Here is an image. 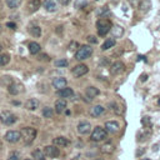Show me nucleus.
I'll return each instance as SVG.
<instances>
[{
	"instance_id": "nucleus-49",
	"label": "nucleus",
	"mask_w": 160,
	"mask_h": 160,
	"mask_svg": "<svg viewBox=\"0 0 160 160\" xmlns=\"http://www.w3.org/2000/svg\"><path fill=\"white\" fill-rule=\"evenodd\" d=\"M96 1H99V0H96Z\"/></svg>"
},
{
	"instance_id": "nucleus-13",
	"label": "nucleus",
	"mask_w": 160,
	"mask_h": 160,
	"mask_svg": "<svg viewBox=\"0 0 160 160\" xmlns=\"http://www.w3.org/2000/svg\"><path fill=\"white\" fill-rule=\"evenodd\" d=\"M52 86L56 89V90H60V89H64L66 88V84H68V80L62 76H58V78H54L52 80Z\"/></svg>"
},
{
	"instance_id": "nucleus-36",
	"label": "nucleus",
	"mask_w": 160,
	"mask_h": 160,
	"mask_svg": "<svg viewBox=\"0 0 160 160\" xmlns=\"http://www.w3.org/2000/svg\"><path fill=\"white\" fill-rule=\"evenodd\" d=\"M38 60H40V61H49V60H50V58H49V55H48V54H40V55H39V58H38Z\"/></svg>"
},
{
	"instance_id": "nucleus-45",
	"label": "nucleus",
	"mask_w": 160,
	"mask_h": 160,
	"mask_svg": "<svg viewBox=\"0 0 160 160\" xmlns=\"http://www.w3.org/2000/svg\"><path fill=\"white\" fill-rule=\"evenodd\" d=\"M95 160H104V159H100V158H98V159H95Z\"/></svg>"
},
{
	"instance_id": "nucleus-28",
	"label": "nucleus",
	"mask_w": 160,
	"mask_h": 160,
	"mask_svg": "<svg viewBox=\"0 0 160 160\" xmlns=\"http://www.w3.org/2000/svg\"><path fill=\"white\" fill-rule=\"evenodd\" d=\"M31 155H32V158H34L35 160H45V154H44V151L40 150V149L34 150V151L31 152Z\"/></svg>"
},
{
	"instance_id": "nucleus-42",
	"label": "nucleus",
	"mask_w": 160,
	"mask_h": 160,
	"mask_svg": "<svg viewBox=\"0 0 160 160\" xmlns=\"http://www.w3.org/2000/svg\"><path fill=\"white\" fill-rule=\"evenodd\" d=\"M12 104H14V105H19L20 102H19V101H12Z\"/></svg>"
},
{
	"instance_id": "nucleus-33",
	"label": "nucleus",
	"mask_w": 160,
	"mask_h": 160,
	"mask_svg": "<svg viewBox=\"0 0 160 160\" xmlns=\"http://www.w3.org/2000/svg\"><path fill=\"white\" fill-rule=\"evenodd\" d=\"M55 66H56V68H66V66H68V60H66V59L55 60Z\"/></svg>"
},
{
	"instance_id": "nucleus-41",
	"label": "nucleus",
	"mask_w": 160,
	"mask_h": 160,
	"mask_svg": "<svg viewBox=\"0 0 160 160\" xmlns=\"http://www.w3.org/2000/svg\"><path fill=\"white\" fill-rule=\"evenodd\" d=\"M146 79H148V75H146V74H142V76H141V81H146Z\"/></svg>"
},
{
	"instance_id": "nucleus-16",
	"label": "nucleus",
	"mask_w": 160,
	"mask_h": 160,
	"mask_svg": "<svg viewBox=\"0 0 160 160\" xmlns=\"http://www.w3.org/2000/svg\"><path fill=\"white\" fill-rule=\"evenodd\" d=\"M69 144H70V141L66 138H64V136H58V138H54L52 139V145H55L58 148H65Z\"/></svg>"
},
{
	"instance_id": "nucleus-4",
	"label": "nucleus",
	"mask_w": 160,
	"mask_h": 160,
	"mask_svg": "<svg viewBox=\"0 0 160 160\" xmlns=\"http://www.w3.org/2000/svg\"><path fill=\"white\" fill-rule=\"evenodd\" d=\"M106 138H108V131H106L104 128H101V126L94 128V130H92V132H91V135H90V139H91L92 141H96V142L104 141Z\"/></svg>"
},
{
	"instance_id": "nucleus-24",
	"label": "nucleus",
	"mask_w": 160,
	"mask_h": 160,
	"mask_svg": "<svg viewBox=\"0 0 160 160\" xmlns=\"http://www.w3.org/2000/svg\"><path fill=\"white\" fill-rule=\"evenodd\" d=\"M151 8V1L150 0H141L139 4V10L141 12H148Z\"/></svg>"
},
{
	"instance_id": "nucleus-5",
	"label": "nucleus",
	"mask_w": 160,
	"mask_h": 160,
	"mask_svg": "<svg viewBox=\"0 0 160 160\" xmlns=\"http://www.w3.org/2000/svg\"><path fill=\"white\" fill-rule=\"evenodd\" d=\"M16 120H18L16 115H15V114H12L11 111L5 110V111H1V112H0V121H1L4 125L10 126V125L15 124V122H16Z\"/></svg>"
},
{
	"instance_id": "nucleus-14",
	"label": "nucleus",
	"mask_w": 160,
	"mask_h": 160,
	"mask_svg": "<svg viewBox=\"0 0 160 160\" xmlns=\"http://www.w3.org/2000/svg\"><path fill=\"white\" fill-rule=\"evenodd\" d=\"M66 106H68V102L65 99H59L55 101V112L56 114H62L65 110H66Z\"/></svg>"
},
{
	"instance_id": "nucleus-2",
	"label": "nucleus",
	"mask_w": 160,
	"mask_h": 160,
	"mask_svg": "<svg viewBox=\"0 0 160 160\" xmlns=\"http://www.w3.org/2000/svg\"><path fill=\"white\" fill-rule=\"evenodd\" d=\"M92 54V48L91 45H81L78 51L75 52V59L78 61H81V60H86L88 58H90V55Z\"/></svg>"
},
{
	"instance_id": "nucleus-21",
	"label": "nucleus",
	"mask_w": 160,
	"mask_h": 160,
	"mask_svg": "<svg viewBox=\"0 0 160 160\" xmlns=\"http://www.w3.org/2000/svg\"><path fill=\"white\" fill-rule=\"evenodd\" d=\"M104 108L101 106V105H95V106H92L91 109H90V115L92 116V118H99L100 115H102L104 114Z\"/></svg>"
},
{
	"instance_id": "nucleus-30",
	"label": "nucleus",
	"mask_w": 160,
	"mask_h": 160,
	"mask_svg": "<svg viewBox=\"0 0 160 160\" xmlns=\"http://www.w3.org/2000/svg\"><path fill=\"white\" fill-rule=\"evenodd\" d=\"M52 115H54V110H52V108L45 106V108L42 109V116H44V118L50 119V118H52Z\"/></svg>"
},
{
	"instance_id": "nucleus-23",
	"label": "nucleus",
	"mask_w": 160,
	"mask_h": 160,
	"mask_svg": "<svg viewBox=\"0 0 160 160\" xmlns=\"http://www.w3.org/2000/svg\"><path fill=\"white\" fill-rule=\"evenodd\" d=\"M8 91H9V94H11V95H18V94L21 91V85L14 81V82L8 88Z\"/></svg>"
},
{
	"instance_id": "nucleus-47",
	"label": "nucleus",
	"mask_w": 160,
	"mask_h": 160,
	"mask_svg": "<svg viewBox=\"0 0 160 160\" xmlns=\"http://www.w3.org/2000/svg\"><path fill=\"white\" fill-rule=\"evenodd\" d=\"M24 160H31V159H24Z\"/></svg>"
},
{
	"instance_id": "nucleus-39",
	"label": "nucleus",
	"mask_w": 160,
	"mask_h": 160,
	"mask_svg": "<svg viewBox=\"0 0 160 160\" xmlns=\"http://www.w3.org/2000/svg\"><path fill=\"white\" fill-rule=\"evenodd\" d=\"M141 122H142L144 125H150V119H149L148 116H145V118H142V120H141Z\"/></svg>"
},
{
	"instance_id": "nucleus-10",
	"label": "nucleus",
	"mask_w": 160,
	"mask_h": 160,
	"mask_svg": "<svg viewBox=\"0 0 160 160\" xmlns=\"http://www.w3.org/2000/svg\"><path fill=\"white\" fill-rule=\"evenodd\" d=\"M104 129L108 131V134H115V132L119 131L120 125H119L118 121H115V120H110V121H106V122H105Z\"/></svg>"
},
{
	"instance_id": "nucleus-22",
	"label": "nucleus",
	"mask_w": 160,
	"mask_h": 160,
	"mask_svg": "<svg viewBox=\"0 0 160 160\" xmlns=\"http://www.w3.org/2000/svg\"><path fill=\"white\" fill-rule=\"evenodd\" d=\"M114 150H115V146H114V144H111L110 141L105 142V144L101 145V148H100V151H101L102 154H111Z\"/></svg>"
},
{
	"instance_id": "nucleus-11",
	"label": "nucleus",
	"mask_w": 160,
	"mask_h": 160,
	"mask_svg": "<svg viewBox=\"0 0 160 160\" xmlns=\"http://www.w3.org/2000/svg\"><path fill=\"white\" fill-rule=\"evenodd\" d=\"M59 2H60L59 0H44L42 5H44V8H45L46 11H49V12H54V11L58 10V8H59Z\"/></svg>"
},
{
	"instance_id": "nucleus-44",
	"label": "nucleus",
	"mask_w": 160,
	"mask_h": 160,
	"mask_svg": "<svg viewBox=\"0 0 160 160\" xmlns=\"http://www.w3.org/2000/svg\"><path fill=\"white\" fill-rule=\"evenodd\" d=\"M2 150V144H1V141H0V151Z\"/></svg>"
},
{
	"instance_id": "nucleus-25",
	"label": "nucleus",
	"mask_w": 160,
	"mask_h": 160,
	"mask_svg": "<svg viewBox=\"0 0 160 160\" xmlns=\"http://www.w3.org/2000/svg\"><path fill=\"white\" fill-rule=\"evenodd\" d=\"M29 32H30L31 36H34V38H40V35H41V29H40V26H38V25H30Z\"/></svg>"
},
{
	"instance_id": "nucleus-8",
	"label": "nucleus",
	"mask_w": 160,
	"mask_h": 160,
	"mask_svg": "<svg viewBox=\"0 0 160 160\" xmlns=\"http://www.w3.org/2000/svg\"><path fill=\"white\" fill-rule=\"evenodd\" d=\"M42 151H44L45 156H48V158H58L60 155V150L55 145H48V146L44 148Z\"/></svg>"
},
{
	"instance_id": "nucleus-29",
	"label": "nucleus",
	"mask_w": 160,
	"mask_h": 160,
	"mask_svg": "<svg viewBox=\"0 0 160 160\" xmlns=\"http://www.w3.org/2000/svg\"><path fill=\"white\" fill-rule=\"evenodd\" d=\"M21 1L22 0H6V5H8L9 9L14 10V9H18L21 5Z\"/></svg>"
},
{
	"instance_id": "nucleus-19",
	"label": "nucleus",
	"mask_w": 160,
	"mask_h": 160,
	"mask_svg": "<svg viewBox=\"0 0 160 160\" xmlns=\"http://www.w3.org/2000/svg\"><path fill=\"white\" fill-rule=\"evenodd\" d=\"M39 105H40V102H39V100L38 99H35V98H32V99H29V100H26V102H25V109H28V110H36L38 108H39Z\"/></svg>"
},
{
	"instance_id": "nucleus-48",
	"label": "nucleus",
	"mask_w": 160,
	"mask_h": 160,
	"mask_svg": "<svg viewBox=\"0 0 160 160\" xmlns=\"http://www.w3.org/2000/svg\"><path fill=\"white\" fill-rule=\"evenodd\" d=\"M0 9H1V1H0Z\"/></svg>"
},
{
	"instance_id": "nucleus-40",
	"label": "nucleus",
	"mask_w": 160,
	"mask_h": 160,
	"mask_svg": "<svg viewBox=\"0 0 160 160\" xmlns=\"http://www.w3.org/2000/svg\"><path fill=\"white\" fill-rule=\"evenodd\" d=\"M59 1H60L61 5H68V4L70 2V0H59Z\"/></svg>"
},
{
	"instance_id": "nucleus-9",
	"label": "nucleus",
	"mask_w": 160,
	"mask_h": 160,
	"mask_svg": "<svg viewBox=\"0 0 160 160\" xmlns=\"http://www.w3.org/2000/svg\"><path fill=\"white\" fill-rule=\"evenodd\" d=\"M124 71H125V64L122 61H115L110 66V72L112 75H119V74H121Z\"/></svg>"
},
{
	"instance_id": "nucleus-43",
	"label": "nucleus",
	"mask_w": 160,
	"mask_h": 160,
	"mask_svg": "<svg viewBox=\"0 0 160 160\" xmlns=\"http://www.w3.org/2000/svg\"><path fill=\"white\" fill-rule=\"evenodd\" d=\"M1 50H2V44L0 42V52H1Z\"/></svg>"
},
{
	"instance_id": "nucleus-17",
	"label": "nucleus",
	"mask_w": 160,
	"mask_h": 160,
	"mask_svg": "<svg viewBox=\"0 0 160 160\" xmlns=\"http://www.w3.org/2000/svg\"><path fill=\"white\" fill-rule=\"evenodd\" d=\"M40 6H41V1L40 0H29L28 1V11L29 12L38 11Z\"/></svg>"
},
{
	"instance_id": "nucleus-12",
	"label": "nucleus",
	"mask_w": 160,
	"mask_h": 160,
	"mask_svg": "<svg viewBox=\"0 0 160 160\" xmlns=\"http://www.w3.org/2000/svg\"><path fill=\"white\" fill-rule=\"evenodd\" d=\"M58 96H60V99H71L74 96V90L71 88H64L60 90H56Z\"/></svg>"
},
{
	"instance_id": "nucleus-38",
	"label": "nucleus",
	"mask_w": 160,
	"mask_h": 160,
	"mask_svg": "<svg viewBox=\"0 0 160 160\" xmlns=\"http://www.w3.org/2000/svg\"><path fill=\"white\" fill-rule=\"evenodd\" d=\"M6 28H9L11 30H15L16 29V24L15 22H6Z\"/></svg>"
},
{
	"instance_id": "nucleus-26",
	"label": "nucleus",
	"mask_w": 160,
	"mask_h": 160,
	"mask_svg": "<svg viewBox=\"0 0 160 160\" xmlns=\"http://www.w3.org/2000/svg\"><path fill=\"white\" fill-rule=\"evenodd\" d=\"M12 82H14V79L11 76H9V75H4V76L0 78V84L2 86H5V88H9Z\"/></svg>"
},
{
	"instance_id": "nucleus-6",
	"label": "nucleus",
	"mask_w": 160,
	"mask_h": 160,
	"mask_svg": "<svg viewBox=\"0 0 160 160\" xmlns=\"http://www.w3.org/2000/svg\"><path fill=\"white\" fill-rule=\"evenodd\" d=\"M5 140L8 141V142H10V144H15V142H18L20 139H21V134H20V131H18V130H9L6 134H5Z\"/></svg>"
},
{
	"instance_id": "nucleus-37",
	"label": "nucleus",
	"mask_w": 160,
	"mask_h": 160,
	"mask_svg": "<svg viewBox=\"0 0 160 160\" xmlns=\"http://www.w3.org/2000/svg\"><path fill=\"white\" fill-rule=\"evenodd\" d=\"M88 41L91 42V44H96V42H98V39H96L94 35H89V36H88Z\"/></svg>"
},
{
	"instance_id": "nucleus-35",
	"label": "nucleus",
	"mask_w": 160,
	"mask_h": 160,
	"mask_svg": "<svg viewBox=\"0 0 160 160\" xmlns=\"http://www.w3.org/2000/svg\"><path fill=\"white\" fill-rule=\"evenodd\" d=\"M79 48H80V46H79V44H78L76 41H71L70 45H69V50H70V51H75V52H76Z\"/></svg>"
},
{
	"instance_id": "nucleus-34",
	"label": "nucleus",
	"mask_w": 160,
	"mask_h": 160,
	"mask_svg": "<svg viewBox=\"0 0 160 160\" xmlns=\"http://www.w3.org/2000/svg\"><path fill=\"white\" fill-rule=\"evenodd\" d=\"M6 160H20V152L19 151H11Z\"/></svg>"
},
{
	"instance_id": "nucleus-7",
	"label": "nucleus",
	"mask_w": 160,
	"mask_h": 160,
	"mask_svg": "<svg viewBox=\"0 0 160 160\" xmlns=\"http://www.w3.org/2000/svg\"><path fill=\"white\" fill-rule=\"evenodd\" d=\"M88 71H89V68H88L85 64H78V65H75V66L72 68V70H71V72H72V75H74L75 78H81V76L85 75Z\"/></svg>"
},
{
	"instance_id": "nucleus-18",
	"label": "nucleus",
	"mask_w": 160,
	"mask_h": 160,
	"mask_svg": "<svg viewBox=\"0 0 160 160\" xmlns=\"http://www.w3.org/2000/svg\"><path fill=\"white\" fill-rule=\"evenodd\" d=\"M99 94H100V91H99V89L95 88V86H89V88H86V90H85V95H86V98H89L90 100H92L94 98H96Z\"/></svg>"
},
{
	"instance_id": "nucleus-27",
	"label": "nucleus",
	"mask_w": 160,
	"mask_h": 160,
	"mask_svg": "<svg viewBox=\"0 0 160 160\" xmlns=\"http://www.w3.org/2000/svg\"><path fill=\"white\" fill-rule=\"evenodd\" d=\"M115 45V39L114 38H110V39H106L104 41V44L101 45V50H108L110 48H112Z\"/></svg>"
},
{
	"instance_id": "nucleus-46",
	"label": "nucleus",
	"mask_w": 160,
	"mask_h": 160,
	"mask_svg": "<svg viewBox=\"0 0 160 160\" xmlns=\"http://www.w3.org/2000/svg\"><path fill=\"white\" fill-rule=\"evenodd\" d=\"M142 160H150V159H142Z\"/></svg>"
},
{
	"instance_id": "nucleus-3",
	"label": "nucleus",
	"mask_w": 160,
	"mask_h": 160,
	"mask_svg": "<svg viewBox=\"0 0 160 160\" xmlns=\"http://www.w3.org/2000/svg\"><path fill=\"white\" fill-rule=\"evenodd\" d=\"M96 28H98V34L100 36H105L111 30V21L108 19H100L96 21Z\"/></svg>"
},
{
	"instance_id": "nucleus-1",
	"label": "nucleus",
	"mask_w": 160,
	"mask_h": 160,
	"mask_svg": "<svg viewBox=\"0 0 160 160\" xmlns=\"http://www.w3.org/2000/svg\"><path fill=\"white\" fill-rule=\"evenodd\" d=\"M20 134H21V139H22L24 144H25V145H30V144L35 140V138H36V135H38V131H36V129H34V128L26 126V128H22V129H21Z\"/></svg>"
},
{
	"instance_id": "nucleus-32",
	"label": "nucleus",
	"mask_w": 160,
	"mask_h": 160,
	"mask_svg": "<svg viewBox=\"0 0 160 160\" xmlns=\"http://www.w3.org/2000/svg\"><path fill=\"white\" fill-rule=\"evenodd\" d=\"M111 31H112L114 38H120V36L124 34V30H122V28H120V26H114V28H111Z\"/></svg>"
},
{
	"instance_id": "nucleus-15",
	"label": "nucleus",
	"mask_w": 160,
	"mask_h": 160,
	"mask_svg": "<svg viewBox=\"0 0 160 160\" xmlns=\"http://www.w3.org/2000/svg\"><path fill=\"white\" fill-rule=\"evenodd\" d=\"M90 130H91L90 122H88V121H81V122H79V125H78V132H79V134L86 135V134L90 132Z\"/></svg>"
},
{
	"instance_id": "nucleus-20",
	"label": "nucleus",
	"mask_w": 160,
	"mask_h": 160,
	"mask_svg": "<svg viewBox=\"0 0 160 160\" xmlns=\"http://www.w3.org/2000/svg\"><path fill=\"white\" fill-rule=\"evenodd\" d=\"M28 48H29V52H30L31 55H36V54H39L40 50H41L40 44H38L36 41H31V42H29Z\"/></svg>"
},
{
	"instance_id": "nucleus-31",
	"label": "nucleus",
	"mask_w": 160,
	"mask_h": 160,
	"mask_svg": "<svg viewBox=\"0 0 160 160\" xmlns=\"http://www.w3.org/2000/svg\"><path fill=\"white\" fill-rule=\"evenodd\" d=\"M10 61V55L9 54H0V66L8 65Z\"/></svg>"
}]
</instances>
